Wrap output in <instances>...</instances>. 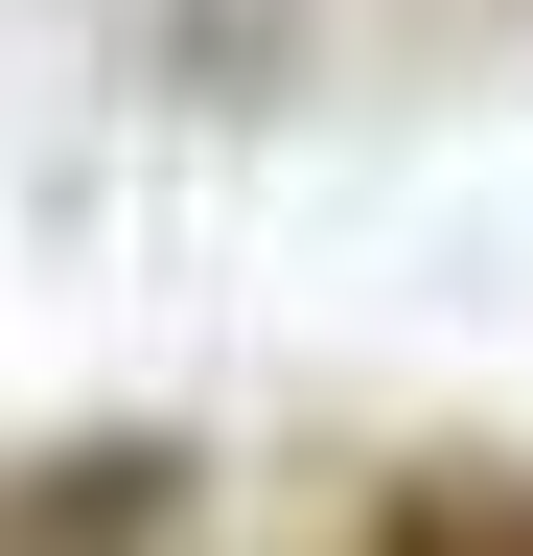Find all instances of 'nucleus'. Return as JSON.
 Returning a JSON list of instances; mask_svg holds the SVG:
<instances>
[{"label": "nucleus", "mask_w": 533, "mask_h": 556, "mask_svg": "<svg viewBox=\"0 0 533 556\" xmlns=\"http://www.w3.org/2000/svg\"><path fill=\"white\" fill-rule=\"evenodd\" d=\"M186 533V441H47L0 486V556H163Z\"/></svg>", "instance_id": "1"}, {"label": "nucleus", "mask_w": 533, "mask_h": 556, "mask_svg": "<svg viewBox=\"0 0 533 556\" xmlns=\"http://www.w3.org/2000/svg\"><path fill=\"white\" fill-rule=\"evenodd\" d=\"M325 556H533V464H394Z\"/></svg>", "instance_id": "2"}]
</instances>
